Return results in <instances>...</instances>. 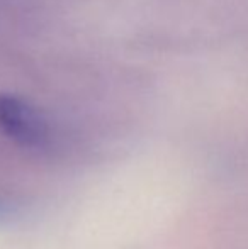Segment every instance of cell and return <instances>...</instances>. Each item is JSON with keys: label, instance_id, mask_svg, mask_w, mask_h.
Wrapping results in <instances>:
<instances>
[{"label": "cell", "instance_id": "6da1fadb", "mask_svg": "<svg viewBox=\"0 0 248 249\" xmlns=\"http://www.w3.org/2000/svg\"><path fill=\"white\" fill-rule=\"evenodd\" d=\"M0 132L29 149H41L50 142L46 117L33 104L9 93H0Z\"/></svg>", "mask_w": 248, "mask_h": 249}]
</instances>
